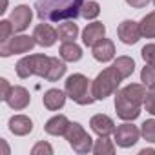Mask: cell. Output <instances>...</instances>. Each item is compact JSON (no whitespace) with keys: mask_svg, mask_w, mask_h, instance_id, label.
I'll return each mask as SVG.
<instances>
[{"mask_svg":"<svg viewBox=\"0 0 155 155\" xmlns=\"http://www.w3.org/2000/svg\"><path fill=\"white\" fill-rule=\"evenodd\" d=\"M86 0H37L35 9L42 22L75 20L81 17V9Z\"/></svg>","mask_w":155,"mask_h":155,"instance_id":"1","label":"cell"},{"mask_svg":"<svg viewBox=\"0 0 155 155\" xmlns=\"http://www.w3.org/2000/svg\"><path fill=\"white\" fill-rule=\"evenodd\" d=\"M146 86L144 84H128L122 90L115 91V111L122 120H135L140 115V106H144Z\"/></svg>","mask_w":155,"mask_h":155,"instance_id":"2","label":"cell"},{"mask_svg":"<svg viewBox=\"0 0 155 155\" xmlns=\"http://www.w3.org/2000/svg\"><path fill=\"white\" fill-rule=\"evenodd\" d=\"M64 91L73 102H77L79 106H90V104H93L97 101L93 97L91 81L82 73L69 75L66 79V84H64Z\"/></svg>","mask_w":155,"mask_h":155,"instance_id":"3","label":"cell"},{"mask_svg":"<svg viewBox=\"0 0 155 155\" xmlns=\"http://www.w3.org/2000/svg\"><path fill=\"white\" fill-rule=\"evenodd\" d=\"M122 75L117 71V68L111 64L110 68L102 69L97 77L95 81L91 82V90H93V97L97 101H104L108 99L110 95H113L117 90H119V84L122 82Z\"/></svg>","mask_w":155,"mask_h":155,"instance_id":"4","label":"cell"},{"mask_svg":"<svg viewBox=\"0 0 155 155\" xmlns=\"http://www.w3.org/2000/svg\"><path fill=\"white\" fill-rule=\"evenodd\" d=\"M51 66V57L48 55H28L22 57L17 62V75L20 79H29L31 75H38L42 79H46V75Z\"/></svg>","mask_w":155,"mask_h":155,"instance_id":"5","label":"cell"},{"mask_svg":"<svg viewBox=\"0 0 155 155\" xmlns=\"http://www.w3.org/2000/svg\"><path fill=\"white\" fill-rule=\"evenodd\" d=\"M64 137L69 142V146L73 148V151H77V153L93 151V139L90 137V133L79 122H69V128L64 133Z\"/></svg>","mask_w":155,"mask_h":155,"instance_id":"6","label":"cell"},{"mask_svg":"<svg viewBox=\"0 0 155 155\" xmlns=\"http://www.w3.org/2000/svg\"><path fill=\"white\" fill-rule=\"evenodd\" d=\"M37 40L31 35H18V37H11L9 40L0 44V55L2 57H11V55H20V53H28L35 48Z\"/></svg>","mask_w":155,"mask_h":155,"instance_id":"7","label":"cell"},{"mask_svg":"<svg viewBox=\"0 0 155 155\" xmlns=\"http://www.w3.org/2000/svg\"><path fill=\"white\" fill-rule=\"evenodd\" d=\"M113 137H115L117 146H120V148H131V146L139 140L140 130H139L135 124H131L130 120H126L124 124H120V126L115 128Z\"/></svg>","mask_w":155,"mask_h":155,"instance_id":"8","label":"cell"},{"mask_svg":"<svg viewBox=\"0 0 155 155\" xmlns=\"http://www.w3.org/2000/svg\"><path fill=\"white\" fill-rule=\"evenodd\" d=\"M117 35H119L120 42H124V44H128V46L137 44L139 38L142 37V33H140V24L135 22V20H124V22L119 24Z\"/></svg>","mask_w":155,"mask_h":155,"instance_id":"9","label":"cell"},{"mask_svg":"<svg viewBox=\"0 0 155 155\" xmlns=\"http://www.w3.org/2000/svg\"><path fill=\"white\" fill-rule=\"evenodd\" d=\"M6 102H8V106H9L11 110L20 111V110H26V108L29 106L31 95H29V91H28L24 86H13V88H11V93H9L8 99H6Z\"/></svg>","mask_w":155,"mask_h":155,"instance_id":"10","label":"cell"},{"mask_svg":"<svg viewBox=\"0 0 155 155\" xmlns=\"http://www.w3.org/2000/svg\"><path fill=\"white\" fill-rule=\"evenodd\" d=\"M31 18H33V11H31L29 6H24V4H22V6H17V8L11 11V15H9V20H11L15 31H24V29H28L29 24H31Z\"/></svg>","mask_w":155,"mask_h":155,"instance_id":"11","label":"cell"},{"mask_svg":"<svg viewBox=\"0 0 155 155\" xmlns=\"http://www.w3.org/2000/svg\"><path fill=\"white\" fill-rule=\"evenodd\" d=\"M33 37H35V40H37L38 46H42V48H51V46L57 42L58 33H57V29H55L53 26L42 22V24L35 26V29H33Z\"/></svg>","mask_w":155,"mask_h":155,"instance_id":"12","label":"cell"},{"mask_svg":"<svg viewBox=\"0 0 155 155\" xmlns=\"http://www.w3.org/2000/svg\"><path fill=\"white\" fill-rule=\"evenodd\" d=\"M90 128L93 130V133H97L99 137H110L111 133H115V122L111 120V117L104 115V113H97L90 119Z\"/></svg>","mask_w":155,"mask_h":155,"instance_id":"13","label":"cell"},{"mask_svg":"<svg viewBox=\"0 0 155 155\" xmlns=\"http://www.w3.org/2000/svg\"><path fill=\"white\" fill-rule=\"evenodd\" d=\"M104 35H106V26L102 22H91L82 31V42H84V46L93 48L101 38H104Z\"/></svg>","mask_w":155,"mask_h":155,"instance_id":"14","label":"cell"},{"mask_svg":"<svg viewBox=\"0 0 155 155\" xmlns=\"http://www.w3.org/2000/svg\"><path fill=\"white\" fill-rule=\"evenodd\" d=\"M66 91L62 90H57V88H51L44 93L42 97V102H44V108L49 110V111H58L60 108H64L66 104Z\"/></svg>","mask_w":155,"mask_h":155,"instance_id":"15","label":"cell"},{"mask_svg":"<svg viewBox=\"0 0 155 155\" xmlns=\"http://www.w3.org/2000/svg\"><path fill=\"white\" fill-rule=\"evenodd\" d=\"M91 49H93V58L97 62H110L115 57V44L110 38H101Z\"/></svg>","mask_w":155,"mask_h":155,"instance_id":"16","label":"cell"},{"mask_svg":"<svg viewBox=\"0 0 155 155\" xmlns=\"http://www.w3.org/2000/svg\"><path fill=\"white\" fill-rule=\"evenodd\" d=\"M9 131L13 135L24 137V135L33 131V120L29 117H26V115H13L9 119Z\"/></svg>","mask_w":155,"mask_h":155,"instance_id":"17","label":"cell"},{"mask_svg":"<svg viewBox=\"0 0 155 155\" xmlns=\"http://www.w3.org/2000/svg\"><path fill=\"white\" fill-rule=\"evenodd\" d=\"M68 128H69V120H68L66 115H55V117H51V119L46 122V126H44L46 133H48V135H53V137L64 135V133L68 131Z\"/></svg>","mask_w":155,"mask_h":155,"instance_id":"18","label":"cell"},{"mask_svg":"<svg viewBox=\"0 0 155 155\" xmlns=\"http://www.w3.org/2000/svg\"><path fill=\"white\" fill-rule=\"evenodd\" d=\"M58 55L66 62H77V60L82 58V48L79 44H75V42H62Z\"/></svg>","mask_w":155,"mask_h":155,"instance_id":"19","label":"cell"},{"mask_svg":"<svg viewBox=\"0 0 155 155\" xmlns=\"http://www.w3.org/2000/svg\"><path fill=\"white\" fill-rule=\"evenodd\" d=\"M57 33H58V40H62V42H75L77 35H79V26H77L73 20H66L64 24L58 26Z\"/></svg>","mask_w":155,"mask_h":155,"instance_id":"20","label":"cell"},{"mask_svg":"<svg viewBox=\"0 0 155 155\" xmlns=\"http://www.w3.org/2000/svg\"><path fill=\"white\" fill-rule=\"evenodd\" d=\"M66 60L64 58H58V57H51V66H49V71L46 75V81L49 82H57L58 79H62L64 73H66Z\"/></svg>","mask_w":155,"mask_h":155,"instance_id":"21","label":"cell"},{"mask_svg":"<svg viewBox=\"0 0 155 155\" xmlns=\"http://www.w3.org/2000/svg\"><path fill=\"white\" fill-rule=\"evenodd\" d=\"M113 66L117 68V71L122 75V79H128V77L135 71V62H133V58L131 57H119L115 62H113Z\"/></svg>","mask_w":155,"mask_h":155,"instance_id":"22","label":"cell"},{"mask_svg":"<svg viewBox=\"0 0 155 155\" xmlns=\"http://www.w3.org/2000/svg\"><path fill=\"white\" fill-rule=\"evenodd\" d=\"M93 153L95 155H113L115 153V144L108 137H99L93 144Z\"/></svg>","mask_w":155,"mask_h":155,"instance_id":"23","label":"cell"},{"mask_svg":"<svg viewBox=\"0 0 155 155\" xmlns=\"http://www.w3.org/2000/svg\"><path fill=\"white\" fill-rule=\"evenodd\" d=\"M140 33L146 38H155V11L148 13L140 22Z\"/></svg>","mask_w":155,"mask_h":155,"instance_id":"24","label":"cell"},{"mask_svg":"<svg viewBox=\"0 0 155 155\" xmlns=\"http://www.w3.org/2000/svg\"><path fill=\"white\" fill-rule=\"evenodd\" d=\"M101 15V6L95 0H86L82 9H81V17L86 18V20H95L97 17Z\"/></svg>","mask_w":155,"mask_h":155,"instance_id":"25","label":"cell"},{"mask_svg":"<svg viewBox=\"0 0 155 155\" xmlns=\"http://www.w3.org/2000/svg\"><path fill=\"white\" fill-rule=\"evenodd\" d=\"M140 135L148 142H155V119H148L140 126Z\"/></svg>","mask_w":155,"mask_h":155,"instance_id":"26","label":"cell"},{"mask_svg":"<svg viewBox=\"0 0 155 155\" xmlns=\"http://www.w3.org/2000/svg\"><path fill=\"white\" fill-rule=\"evenodd\" d=\"M140 82H142L144 86H148V88L155 84V66L146 64V66L142 68V71H140Z\"/></svg>","mask_w":155,"mask_h":155,"instance_id":"27","label":"cell"},{"mask_svg":"<svg viewBox=\"0 0 155 155\" xmlns=\"http://www.w3.org/2000/svg\"><path fill=\"white\" fill-rule=\"evenodd\" d=\"M144 108L150 115H155V84L148 88L146 91V99H144Z\"/></svg>","mask_w":155,"mask_h":155,"instance_id":"28","label":"cell"},{"mask_svg":"<svg viewBox=\"0 0 155 155\" xmlns=\"http://www.w3.org/2000/svg\"><path fill=\"white\" fill-rule=\"evenodd\" d=\"M13 31H15V28H13L11 20H2V22H0V44L9 40L11 35H13Z\"/></svg>","mask_w":155,"mask_h":155,"instance_id":"29","label":"cell"},{"mask_svg":"<svg viewBox=\"0 0 155 155\" xmlns=\"http://www.w3.org/2000/svg\"><path fill=\"white\" fill-rule=\"evenodd\" d=\"M140 55H142V58H144L146 64L155 66V44H146L140 49Z\"/></svg>","mask_w":155,"mask_h":155,"instance_id":"30","label":"cell"},{"mask_svg":"<svg viewBox=\"0 0 155 155\" xmlns=\"http://www.w3.org/2000/svg\"><path fill=\"white\" fill-rule=\"evenodd\" d=\"M31 153H33V155H44V153H46V155H53V148H51V144L40 140V142H37V144L33 146Z\"/></svg>","mask_w":155,"mask_h":155,"instance_id":"31","label":"cell"},{"mask_svg":"<svg viewBox=\"0 0 155 155\" xmlns=\"http://www.w3.org/2000/svg\"><path fill=\"white\" fill-rule=\"evenodd\" d=\"M0 88H2V91H0V99L6 102V99H8V95L11 93V88H13V86L8 82V79H0Z\"/></svg>","mask_w":155,"mask_h":155,"instance_id":"32","label":"cell"},{"mask_svg":"<svg viewBox=\"0 0 155 155\" xmlns=\"http://www.w3.org/2000/svg\"><path fill=\"white\" fill-rule=\"evenodd\" d=\"M126 4L135 8V9H140V8H146L150 4V0H126Z\"/></svg>","mask_w":155,"mask_h":155,"instance_id":"33","label":"cell"},{"mask_svg":"<svg viewBox=\"0 0 155 155\" xmlns=\"http://www.w3.org/2000/svg\"><path fill=\"white\" fill-rule=\"evenodd\" d=\"M146 153H155V150H151V148H144V150H140V155H146Z\"/></svg>","mask_w":155,"mask_h":155,"instance_id":"34","label":"cell"},{"mask_svg":"<svg viewBox=\"0 0 155 155\" xmlns=\"http://www.w3.org/2000/svg\"><path fill=\"white\" fill-rule=\"evenodd\" d=\"M153 4H155V0H153Z\"/></svg>","mask_w":155,"mask_h":155,"instance_id":"35","label":"cell"}]
</instances>
